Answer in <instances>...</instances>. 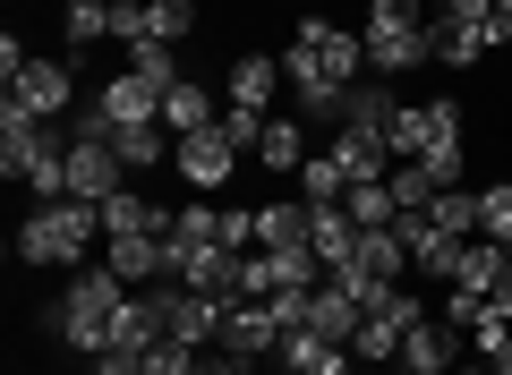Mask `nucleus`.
<instances>
[{"mask_svg": "<svg viewBox=\"0 0 512 375\" xmlns=\"http://www.w3.org/2000/svg\"><path fill=\"white\" fill-rule=\"evenodd\" d=\"M350 222H359V231H384V222L402 214V205H393V188H384V179H359V188H350Z\"/></svg>", "mask_w": 512, "mask_h": 375, "instance_id": "28", "label": "nucleus"}, {"mask_svg": "<svg viewBox=\"0 0 512 375\" xmlns=\"http://www.w3.org/2000/svg\"><path fill=\"white\" fill-rule=\"evenodd\" d=\"M299 197H308V205H342L350 197V171L333 154H308V162H299Z\"/></svg>", "mask_w": 512, "mask_h": 375, "instance_id": "25", "label": "nucleus"}, {"mask_svg": "<svg viewBox=\"0 0 512 375\" xmlns=\"http://www.w3.org/2000/svg\"><path fill=\"white\" fill-rule=\"evenodd\" d=\"M410 375H453V367H410Z\"/></svg>", "mask_w": 512, "mask_h": 375, "instance_id": "43", "label": "nucleus"}, {"mask_svg": "<svg viewBox=\"0 0 512 375\" xmlns=\"http://www.w3.org/2000/svg\"><path fill=\"white\" fill-rule=\"evenodd\" d=\"M282 77H291L308 120H342V94L367 77V35H350L333 18H299L291 52H282Z\"/></svg>", "mask_w": 512, "mask_h": 375, "instance_id": "1", "label": "nucleus"}, {"mask_svg": "<svg viewBox=\"0 0 512 375\" xmlns=\"http://www.w3.org/2000/svg\"><path fill=\"white\" fill-rule=\"evenodd\" d=\"M504 265H512V248H504V239H470V248H461V273H453V282L487 299V290L504 282Z\"/></svg>", "mask_w": 512, "mask_h": 375, "instance_id": "23", "label": "nucleus"}, {"mask_svg": "<svg viewBox=\"0 0 512 375\" xmlns=\"http://www.w3.org/2000/svg\"><path fill=\"white\" fill-rule=\"evenodd\" d=\"M103 265L120 273L128 290H146V282H163V231H154V239H103Z\"/></svg>", "mask_w": 512, "mask_h": 375, "instance_id": "17", "label": "nucleus"}, {"mask_svg": "<svg viewBox=\"0 0 512 375\" xmlns=\"http://www.w3.org/2000/svg\"><path fill=\"white\" fill-rule=\"evenodd\" d=\"M274 86H282V60L274 52H239L231 60V103L239 111H274Z\"/></svg>", "mask_w": 512, "mask_h": 375, "instance_id": "15", "label": "nucleus"}, {"mask_svg": "<svg viewBox=\"0 0 512 375\" xmlns=\"http://www.w3.org/2000/svg\"><path fill=\"white\" fill-rule=\"evenodd\" d=\"M111 145H120V162H128V171H163V154H171V128H163V120H146V128H120Z\"/></svg>", "mask_w": 512, "mask_h": 375, "instance_id": "24", "label": "nucleus"}, {"mask_svg": "<svg viewBox=\"0 0 512 375\" xmlns=\"http://www.w3.org/2000/svg\"><path fill=\"white\" fill-rule=\"evenodd\" d=\"M171 222H180V214H163L146 188H120V197H103V239H154V231H171Z\"/></svg>", "mask_w": 512, "mask_h": 375, "instance_id": "13", "label": "nucleus"}, {"mask_svg": "<svg viewBox=\"0 0 512 375\" xmlns=\"http://www.w3.org/2000/svg\"><path fill=\"white\" fill-rule=\"evenodd\" d=\"M384 188H393V205H402V214H427V197H436V179H427L419 162H393V179H384Z\"/></svg>", "mask_w": 512, "mask_h": 375, "instance_id": "33", "label": "nucleus"}, {"mask_svg": "<svg viewBox=\"0 0 512 375\" xmlns=\"http://www.w3.org/2000/svg\"><path fill=\"white\" fill-rule=\"evenodd\" d=\"M427 222L453 239H478V188H444V197H427Z\"/></svg>", "mask_w": 512, "mask_h": 375, "instance_id": "26", "label": "nucleus"}, {"mask_svg": "<svg viewBox=\"0 0 512 375\" xmlns=\"http://www.w3.org/2000/svg\"><path fill=\"white\" fill-rule=\"evenodd\" d=\"M60 9H86V0H60ZM103 9H146V0H103Z\"/></svg>", "mask_w": 512, "mask_h": 375, "instance_id": "41", "label": "nucleus"}, {"mask_svg": "<svg viewBox=\"0 0 512 375\" xmlns=\"http://www.w3.org/2000/svg\"><path fill=\"white\" fill-rule=\"evenodd\" d=\"M350 375H376V367H367V358H350Z\"/></svg>", "mask_w": 512, "mask_h": 375, "instance_id": "42", "label": "nucleus"}, {"mask_svg": "<svg viewBox=\"0 0 512 375\" xmlns=\"http://www.w3.org/2000/svg\"><path fill=\"white\" fill-rule=\"evenodd\" d=\"M461 375H487V367H461Z\"/></svg>", "mask_w": 512, "mask_h": 375, "instance_id": "45", "label": "nucleus"}, {"mask_svg": "<svg viewBox=\"0 0 512 375\" xmlns=\"http://www.w3.org/2000/svg\"><path fill=\"white\" fill-rule=\"evenodd\" d=\"M495 18H512V0H495Z\"/></svg>", "mask_w": 512, "mask_h": 375, "instance_id": "44", "label": "nucleus"}, {"mask_svg": "<svg viewBox=\"0 0 512 375\" xmlns=\"http://www.w3.org/2000/svg\"><path fill=\"white\" fill-rule=\"evenodd\" d=\"M427 26H436V18H427ZM427 26H367V77H402V69H427V60H436Z\"/></svg>", "mask_w": 512, "mask_h": 375, "instance_id": "11", "label": "nucleus"}, {"mask_svg": "<svg viewBox=\"0 0 512 375\" xmlns=\"http://www.w3.org/2000/svg\"><path fill=\"white\" fill-rule=\"evenodd\" d=\"M214 128H222V137L239 145V154H256V145H265V128H274V111H239V103H231V111H222Z\"/></svg>", "mask_w": 512, "mask_h": 375, "instance_id": "34", "label": "nucleus"}, {"mask_svg": "<svg viewBox=\"0 0 512 375\" xmlns=\"http://www.w3.org/2000/svg\"><path fill=\"white\" fill-rule=\"evenodd\" d=\"M120 188H128L120 145H111V137H69V197L103 205V197H120Z\"/></svg>", "mask_w": 512, "mask_h": 375, "instance_id": "8", "label": "nucleus"}, {"mask_svg": "<svg viewBox=\"0 0 512 375\" xmlns=\"http://www.w3.org/2000/svg\"><path fill=\"white\" fill-rule=\"evenodd\" d=\"M478 239H504V248H512V179L478 188Z\"/></svg>", "mask_w": 512, "mask_h": 375, "instance_id": "32", "label": "nucleus"}, {"mask_svg": "<svg viewBox=\"0 0 512 375\" xmlns=\"http://www.w3.org/2000/svg\"><path fill=\"white\" fill-rule=\"evenodd\" d=\"M393 111H402V103H393V86H384V77H359V86L342 94V128H376V137H384V128H393Z\"/></svg>", "mask_w": 512, "mask_h": 375, "instance_id": "21", "label": "nucleus"}, {"mask_svg": "<svg viewBox=\"0 0 512 375\" xmlns=\"http://www.w3.org/2000/svg\"><path fill=\"white\" fill-rule=\"evenodd\" d=\"M163 128H171V145H180V137H197V128H214V94H205L197 77H180V86L163 94Z\"/></svg>", "mask_w": 512, "mask_h": 375, "instance_id": "20", "label": "nucleus"}, {"mask_svg": "<svg viewBox=\"0 0 512 375\" xmlns=\"http://www.w3.org/2000/svg\"><path fill=\"white\" fill-rule=\"evenodd\" d=\"M154 341H163V324H154V299H146V290H128V307H120V324H111V350H103V358H146Z\"/></svg>", "mask_w": 512, "mask_h": 375, "instance_id": "18", "label": "nucleus"}, {"mask_svg": "<svg viewBox=\"0 0 512 375\" xmlns=\"http://www.w3.org/2000/svg\"><path fill=\"white\" fill-rule=\"evenodd\" d=\"M214 350H231V358H265V350H282V324H274V307H265V299H231V307H222V333H214Z\"/></svg>", "mask_w": 512, "mask_h": 375, "instance_id": "9", "label": "nucleus"}, {"mask_svg": "<svg viewBox=\"0 0 512 375\" xmlns=\"http://www.w3.org/2000/svg\"><path fill=\"white\" fill-rule=\"evenodd\" d=\"M222 222H231V205H180V222H171V231H180L188 248H231V239H222Z\"/></svg>", "mask_w": 512, "mask_h": 375, "instance_id": "29", "label": "nucleus"}, {"mask_svg": "<svg viewBox=\"0 0 512 375\" xmlns=\"http://www.w3.org/2000/svg\"><path fill=\"white\" fill-rule=\"evenodd\" d=\"M393 231H402V248H410V265H419V273H436V282H453V273H461V248H470V239L436 231L427 214H393Z\"/></svg>", "mask_w": 512, "mask_h": 375, "instance_id": "12", "label": "nucleus"}, {"mask_svg": "<svg viewBox=\"0 0 512 375\" xmlns=\"http://www.w3.org/2000/svg\"><path fill=\"white\" fill-rule=\"evenodd\" d=\"M154 299V324H163V341H188V350H205V341L222 333V299H205V290L188 282H146Z\"/></svg>", "mask_w": 512, "mask_h": 375, "instance_id": "5", "label": "nucleus"}, {"mask_svg": "<svg viewBox=\"0 0 512 375\" xmlns=\"http://www.w3.org/2000/svg\"><path fill=\"white\" fill-rule=\"evenodd\" d=\"M171 162H180V179H188V188H231L239 145L222 137V128H197V137H180V145H171Z\"/></svg>", "mask_w": 512, "mask_h": 375, "instance_id": "10", "label": "nucleus"}, {"mask_svg": "<svg viewBox=\"0 0 512 375\" xmlns=\"http://www.w3.org/2000/svg\"><path fill=\"white\" fill-rule=\"evenodd\" d=\"M9 103L35 111V120H60V111L77 103V60H26V69L9 77Z\"/></svg>", "mask_w": 512, "mask_h": 375, "instance_id": "7", "label": "nucleus"}, {"mask_svg": "<svg viewBox=\"0 0 512 375\" xmlns=\"http://www.w3.org/2000/svg\"><path fill=\"white\" fill-rule=\"evenodd\" d=\"M453 137H461V103H453V94H436V103H402L393 128H384V145H393L402 162H419L427 145H453Z\"/></svg>", "mask_w": 512, "mask_h": 375, "instance_id": "6", "label": "nucleus"}, {"mask_svg": "<svg viewBox=\"0 0 512 375\" xmlns=\"http://www.w3.org/2000/svg\"><path fill=\"white\" fill-rule=\"evenodd\" d=\"M308 248L333 265H350V248H359V222H350V205H308Z\"/></svg>", "mask_w": 512, "mask_h": 375, "instance_id": "16", "label": "nucleus"}, {"mask_svg": "<svg viewBox=\"0 0 512 375\" xmlns=\"http://www.w3.org/2000/svg\"><path fill=\"white\" fill-rule=\"evenodd\" d=\"M333 162L350 171V188H359V179H393V171H384V162H393V145H384L376 128H333Z\"/></svg>", "mask_w": 512, "mask_h": 375, "instance_id": "14", "label": "nucleus"}, {"mask_svg": "<svg viewBox=\"0 0 512 375\" xmlns=\"http://www.w3.org/2000/svg\"><path fill=\"white\" fill-rule=\"evenodd\" d=\"M350 265H359V273H376V282H402V273H410V248H402V231L384 222V231H359Z\"/></svg>", "mask_w": 512, "mask_h": 375, "instance_id": "19", "label": "nucleus"}, {"mask_svg": "<svg viewBox=\"0 0 512 375\" xmlns=\"http://www.w3.org/2000/svg\"><path fill=\"white\" fill-rule=\"evenodd\" d=\"M146 35H154V43L197 35V0H146Z\"/></svg>", "mask_w": 512, "mask_h": 375, "instance_id": "30", "label": "nucleus"}, {"mask_svg": "<svg viewBox=\"0 0 512 375\" xmlns=\"http://www.w3.org/2000/svg\"><path fill=\"white\" fill-rule=\"evenodd\" d=\"M453 350H461V324H444V316H427V324H410V333H402L410 367H453Z\"/></svg>", "mask_w": 512, "mask_h": 375, "instance_id": "22", "label": "nucleus"}, {"mask_svg": "<svg viewBox=\"0 0 512 375\" xmlns=\"http://www.w3.org/2000/svg\"><path fill=\"white\" fill-rule=\"evenodd\" d=\"M256 162H265V171H299V162H308V128L274 120V128H265V145H256Z\"/></svg>", "mask_w": 512, "mask_h": 375, "instance_id": "27", "label": "nucleus"}, {"mask_svg": "<svg viewBox=\"0 0 512 375\" xmlns=\"http://www.w3.org/2000/svg\"><path fill=\"white\" fill-rule=\"evenodd\" d=\"M487 307H495V316H512V265H504V282L487 290Z\"/></svg>", "mask_w": 512, "mask_h": 375, "instance_id": "40", "label": "nucleus"}, {"mask_svg": "<svg viewBox=\"0 0 512 375\" xmlns=\"http://www.w3.org/2000/svg\"><path fill=\"white\" fill-rule=\"evenodd\" d=\"M120 307H128V282H120V273H111V265H77L69 290H60V307H52V333L69 341L77 358H103Z\"/></svg>", "mask_w": 512, "mask_h": 375, "instance_id": "3", "label": "nucleus"}, {"mask_svg": "<svg viewBox=\"0 0 512 375\" xmlns=\"http://www.w3.org/2000/svg\"><path fill=\"white\" fill-rule=\"evenodd\" d=\"M94 375H146V358H94Z\"/></svg>", "mask_w": 512, "mask_h": 375, "instance_id": "39", "label": "nucleus"}, {"mask_svg": "<svg viewBox=\"0 0 512 375\" xmlns=\"http://www.w3.org/2000/svg\"><path fill=\"white\" fill-rule=\"evenodd\" d=\"M444 69H470L487 52H512V18H495V0H436V26H427Z\"/></svg>", "mask_w": 512, "mask_h": 375, "instance_id": "4", "label": "nucleus"}, {"mask_svg": "<svg viewBox=\"0 0 512 375\" xmlns=\"http://www.w3.org/2000/svg\"><path fill=\"white\" fill-rule=\"evenodd\" d=\"M419 171L436 179V197H444V188H461V137H453V145H427V154H419Z\"/></svg>", "mask_w": 512, "mask_h": 375, "instance_id": "36", "label": "nucleus"}, {"mask_svg": "<svg viewBox=\"0 0 512 375\" xmlns=\"http://www.w3.org/2000/svg\"><path fill=\"white\" fill-rule=\"evenodd\" d=\"M478 307H487V299H478V290H444V324H461V333H470V324H478Z\"/></svg>", "mask_w": 512, "mask_h": 375, "instance_id": "38", "label": "nucleus"}, {"mask_svg": "<svg viewBox=\"0 0 512 375\" xmlns=\"http://www.w3.org/2000/svg\"><path fill=\"white\" fill-rule=\"evenodd\" d=\"M367 26H427L419 0H367Z\"/></svg>", "mask_w": 512, "mask_h": 375, "instance_id": "37", "label": "nucleus"}, {"mask_svg": "<svg viewBox=\"0 0 512 375\" xmlns=\"http://www.w3.org/2000/svg\"><path fill=\"white\" fill-rule=\"evenodd\" d=\"M103 239V205L86 197H35L18 222V265H86V248Z\"/></svg>", "mask_w": 512, "mask_h": 375, "instance_id": "2", "label": "nucleus"}, {"mask_svg": "<svg viewBox=\"0 0 512 375\" xmlns=\"http://www.w3.org/2000/svg\"><path fill=\"white\" fill-rule=\"evenodd\" d=\"M393 350H402V324H393V316H384V307H376V316L359 324V341H350V358H367V367H384V358H393Z\"/></svg>", "mask_w": 512, "mask_h": 375, "instance_id": "31", "label": "nucleus"}, {"mask_svg": "<svg viewBox=\"0 0 512 375\" xmlns=\"http://www.w3.org/2000/svg\"><path fill=\"white\" fill-rule=\"evenodd\" d=\"M146 375H205V358L188 350V341H154V350H146Z\"/></svg>", "mask_w": 512, "mask_h": 375, "instance_id": "35", "label": "nucleus"}]
</instances>
